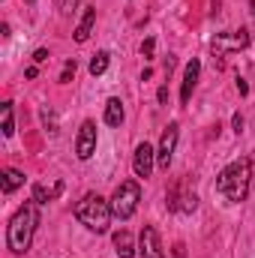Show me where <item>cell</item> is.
I'll use <instances>...</instances> for the list:
<instances>
[{
    "mask_svg": "<svg viewBox=\"0 0 255 258\" xmlns=\"http://www.w3.org/2000/svg\"><path fill=\"white\" fill-rule=\"evenodd\" d=\"M249 45V33L246 30H234V33H219L216 39H213V51H240V48H246Z\"/></svg>",
    "mask_w": 255,
    "mask_h": 258,
    "instance_id": "ba28073f",
    "label": "cell"
},
{
    "mask_svg": "<svg viewBox=\"0 0 255 258\" xmlns=\"http://www.w3.org/2000/svg\"><path fill=\"white\" fill-rule=\"evenodd\" d=\"M249 183H252V162L249 159H234L219 171L216 192L237 204V201H243L249 195Z\"/></svg>",
    "mask_w": 255,
    "mask_h": 258,
    "instance_id": "6da1fadb",
    "label": "cell"
},
{
    "mask_svg": "<svg viewBox=\"0 0 255 258\" xmlns=\"http://www.w3.org/2000/svg\"><path fill=\"white\" fill-rule=\"evenodd\" d=\"M153 162H156V150H153L147 141L138 144V147H135V159H132L135 174H138V177H150V174H153Z\"/></svg>",
    "mask_w": 255,
    "mask_h": 258,
    "instance_id": "9c48e42d",
    "label": "cell"
},
{
    "mask_svg": "<svg viewBox=\"0 0 255 258\" xmlns=\"http://www.w3.org/2000/svg\"><path fill=\"white\" fill-rule=\"evenodd\" d=\"M105 123H108V126H120V123H123V102H120L117 96H111V99L105 102Z\"/></svg>",
    "mask_w": 255,
    "mask_h": 258,
    "instance_id": "5bb4252c",
    "label": "cell"
},
{
    "mask_svg": "<svg viewBox=\"0 0 255 258\" xmlns=\"http://www.w3.org/2000/svg\"><path fill=\"white\" fill-rule=\"evenodd\" d=\"M138 198H141V189L135 180H123L117 189H114V198H111V213L117 219H129L138 207Z\"/></svg>",
    "mask_w": 255,
    "mask_h": 258,
    "instance_id": "277c9868",
    "label": "cell"
},
{
    "mask_svg": "<svg viewBox=\"0 0 255 258\" xmlns=\"http://www.w3.org/2000/svg\"><path fill=\"white\" fill-rule=\"evenodd\" d=\"M252 12H255V0H252Z\"/></svg>",
    "mask_w": 255,
    "mask_h": 258,
    "instance_id": "d4e9b609",
    "label": "cell"
},
{
    "mask_svg": "<svg viewBox=\"0 0 255 258\" xmlns=\"http://www.w3.org/2000/svg\"><path fill=\"white\" fill-rule=\"evenodd\" d=\"M0 114H3V135H15V120H12V102H3L0 105Z\"/></svg>",
    "mask_w": 255,
    "mask_h": 258,
    "instance_id": "2e32d148",
    "label": "cell"
},
{
    "mask_svg": "<svg viewBox=\"0 0 255 258\" xmlns=\"http://www.w3.org/2000/svg\"><path fill=\"white\" fill-rule=\"evenodd\" d=\"M60 192H63V183H60V180H57V183H51V186L36 183V186H33V201H36V204H48V201H54Z\"/></svg>",
    "mask_w": 255,
    "mask_h": 258,
    "instance_id": "7c38bea8",
    "label": "cell"
},
{
    "mask_svg": "<svg viewBox=\"0 0 255 258\" xmlns=\"http://www.w3.org/2000/svg\"><path fill=\"white\" fill-rule=\"evenodd\" d=\"M153 48H156V42H153V39H144V45H141V54L150 60V57H153Z\"/></svg>",
    "mask_w": 255,
    "mask_h": 258,
    "instance_id": "ffe728a7",
    "label": "cell"
},
{
    "mask_svg": "<svg viewBox=\"0 0 255 258\" xmlns=\"http://www.w3.org/2000/svg\"><path fill=\"white\" fill-rule=\"evenodd\" d=\"M72 75H75V60H69V63L63 66V72H60V81H69V78H72Z\"/></svg>",
    "mask_w": 255,
    "mask_h": 258,
    "instance_id": "d6986e66",
    "label": "cell"
},
{
    "mask_svg": "<svg viewBox=\"0 0 255 258\" xmlns=\"http://www.w3.org/2000/svg\"><path fill=\"white\" fill-rule=\"evenodd\" d=\"M177 138H180V126H177V123H168V129L162 132L159 150H156V162H159V168H168V165H171V156H174Z\"/></svg>",
    "mask_w": 255,
    "mask_h": 258,
    "instance_id": "5b68a950",
    "label": "cell"
},
{
    "mask_svg": "<svg viewBox=\"0 0 255 258\" xmlns=\"http://www.w3.org/2000/svg\"><path fill=\"white\" fill-rule=\"evenodd\" d=\"M36 222H39V216H36V201H27L24 207H18V213L12 216L9 231H6V240H9V249H12V252H27V249H30Z\"/></svg>",
    "mask_w": 255,
    "mask_h": 258,
    "instance_id": "7a4b0ae2",
    "label": "cell"
},
{
    "mask_svg": "<svg viewBox=\"0 0 255 258\" xmlns=\"http://www.w3.org/2000/svg\"><path fill=\"white\" fill-rule=\"evenodd\" d=\"M138 255L141 258H165L162 255V243H159V234L153 225H144L141 237H138Z\"/></svg>",
    "mask_w": 255,
    "mask_h": 258,
    "instance_id": "52a82bcc",
    "label": "cell"
},
{
    "mask_svg": "<svg viewBox=\"0 0 255 258\" xmlns=\"http://www.w3.org/2000/svg\"><path fill=\"white\" fill-rule=\"evenodd\" d=\"M114 252H117V258L135 255V240H132L129 231H117V234H114Z\"/></svg>",
    "mask_w": 255,
    "mask_h": 258,
    "instance_id": "4fadbf2b",
    "label": "cell"
},
{
    "mask_svg": "<svg viewBox=\"0 0 255 258\" xmlns=\"http://www.w3.org/2000/svg\"><path fill=\"white\" fill-rule=\"evenodd\" d=\"M24 183V174L18 171V168H3V174H0V186H3V192H15L18 186Z\"/></svg>",
    "mask_w": 255,
    "mask_h": 258,
    "instance_id": "9a60e30c",
    "label": "cell"
},
{
    "mask_svg": "<svg viewBox=\"0 0 255 258\" xmlns=\"http://www.w3.org/2000/svg\"><path fill=\"white\" fill-rule=\"evenodd\" d=\"M105 69H108V51L93 54V60H90V75H102Z\"/></svg>",
    "mask_w": 255,
    "mask_h": 258,
    "instance_id": "e0dca14e",
    "label": "cell"
},
{
    "mask_svg": "<svg viewBox=\"0 0 255 258\" xmlns=\"http://www.w3.org/2000/svg\"><path fill=\"white\" fill-rule=\"evenodd\" d=\"M156 96H159V102H165V99H168V87H159V93H156Z\"/></svg>",
    "mask_w": 255,
    "mask_h": 258,
    "instance_id": "cb8c5ba5",
    "label": "cell"
},
{
    "mask_svg": "<svg viewBox=\"0 0 255 258\" xmlns=\"http://www.w3.org/2000/svg\"><path fill=\"white\" fill-rule=\"evenodd\" d=\"M111 216H114V213H111V204H108L102 195H84V198L78 201V207H75V219H78L84 228L96 231V234L108 231Z\"/></svg>",
    "mask_w": 255,
    "mask_h": 258,
    "instance_id": "3957f363",
    "label": "cell"
},
{
    "mask_svg": "<svg viewBox=\"0 0 255 258\" xmlns=\"http://www.w3.org/2000/svg\"><path fill=\"white\" fill-rule=\"evenodd\" d=\"M93 24H96V9L87 6V9H84V18H81L78 27H75V42H87L90 33H93Z\"/></svg>",
    "mask_w": 255,
    "mask_h": 258,
    "instance_id": "8fae6325",
    "label": "cell"
},
{
    "mask_svg": "<svg viewBox=\"0 0 255 258\" xmlns=\"http://www.w3.org/2000/svg\"><path fill=\"white\" fill-rule=\"evenodd\" d=\"M75 3H78V0H57V6H60V12H63V15L72 12V6H75Z\"/></svg>",
    "mask_w": 255,
    "mask_h": 258,
    "instance_id": "44dd1931",
    "label": "cell"
},
{
    "mask_svg": "<svg viewBox=\"0 0 255 258\" xmlns=\"http://www.w3.org/2000/svg\"><path fill=\"white\" fill-rule=\"evenodd\" d=\"M195 204H198V198H195V195H183V198H180V204H177V210L189 213V210H195Z\"/></svg>",
    "mask_w": 255,
    "mask_h": 258,
    "instance_id": "ac0fdd59",
    "label": "cell"
},
{
    "mask_svg": "<svg viewBox=\"0 0 255 258\" xmlns=\"http://www.w3.org/2000/svg\"><path fill=\"white\" fill-rule=\"evenodd\" d=\"M93 150H96V123L84 120L78 129V138H75V153H78V159H90Z\"/></svg>",
    "mask_w": 255,
    "mask_h": 258,
    "instance_id": "8992f818",
    "label": "cell"
},
{
    "mask_svg": "<svg viewBox=\"0 0 255 258\" xmlns=\"http://www.w3.org/2000/svg\"><path fill=\"white\" fill-rule=\"evenodd\" d=\"M198 72H201V63L192 57L189 63H186V72H183V87H180V102H183V105H189L192 90H195V84H198Z\"/></svg>",
    "mask_w": 255,
    "mask_h": 258,
    "instance_id": "30bf717a",
    "label": "cell"
},
{
    "mask_svg": "<svg viewBox=\"0 0 255 258\" xmlns=\"http://www.w3.org/2000/svg\"><path fill=\"white\" fill-rule=\"evenodd\" d=\"M33 60H36V63H45V60H48V51H45V48H36V51H33Z\"/></svg>",
    "mask_w": 255,
    "mask_h": 258,
    "instance_id": "7402d4cb",
    "label": "cell"
},
{
    "mask_svg": "<svg viewBox=\"0 0 255 258\" xmlns=\"http://www.w3.org/2000/svg\"><path fill=\"white\" fill-rule=\"evenodd\" d=\"M240 129H243V117H240V114H234V132H240Z\"/></svg>",
    "mask_w": 255,
    "mask_h": 258,
    "instance_id": "603a6c76",
    "label": "cell"
}]
</instances>
